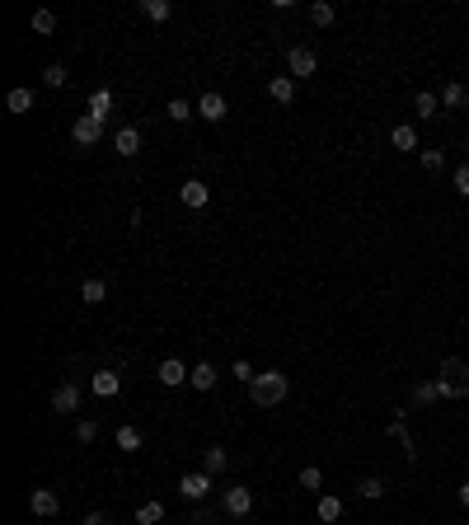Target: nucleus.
I'll return each mask as SVG.
<instances>
[{"mask_svg":"<svg viewBox=\"0 0 469 525\" xmlns=\"http://www.w3.org/2000/svg\"><path fill=\"white\" fill-rule=\"evenodd\" d=\"M165 521V502H141L136 506V525H160Z\"/></svg>","mask_w":469,"mask_h":525,"instance_id":"5701e85b","label":"nucleus"},{"mask_svg":"<svg viewBox=\"0 0 469 525\" xmlns=\"http://www.w3.org/2000/svg\"><path fill=\"white\" fill-rule=\"evenodd\" d=\"M103 296H108V281H103V277H90L85 286H80V301H85V305H99Z\"/></svg>","mask_w":469,"mask_h":525,"instance_id":"4be33fe9","label":"nucleus"},{"mask_svg":"<svg viewBox=\"0 0 469 525\" xmlns=\"http://www.w3.org/2000/svg\"><path fill=\"white\" fill-rule=\"evenodd\" d=\"M291 380L282 375V370H263V375H254V385H249V399H254V408H277L282 399H287Z\"/></svg>","mask_w":469,"mask_h":525,"instance_id":"f257e3e1","label":"nucleus"},{"mask_svg":"<svg viewBox=\"0 0 469 525\" xmlns=\"http://www.w3.org/2000/svg\"><path fill=\"white\" fill-rule=\"evenodd\" d=\"M436 390H441V399H469V361H460V357L441 361V370H436Z\"/></svg>","mask_w":469,"mask_h":525,"instance_id":"f03ea898","label":"nucleus"},{"mask_svg":"<svg viewBox=\"0 0 469 525\" xmlns=\"http://www.w3.org/2000/svg\"><path fill=\"white\" fill-rule=\"evenodd\" d=\"M390 141H394V150H418V127L399 123V127L390 132Z\"/></svg>","mask_w":469,"mask_h":525,"instance_id":"aec40b11","label":"nucleus"},{"mask_svg":"<svg viewBox=\"0 0 469 525\" xmlns=\"http://www.w3.org/2000/svg\"><path fill=\"white\" fill-rule=\"evenodd\" d=\"M29 511L47 521V516L61 511V502H56V492H52V488H34V492H29Z\"/></svg>","mask_w":469,"mask_h":525,"instance_id":"0eeeda50","label":"nucleus"},{"mask_svg":"<svg viewBox=\"0 0 469 525\" xmlns=\"http://www.w3.org/2000/svg\"><path fill=\"white\" fill-rule=\"evenodd\" d=\"M230 375H234V380H244V385H254V366H249V361H234Z\"/></svg>","mask_w":469,"mask_h":525,"instance_id":"f704fd0d","label":"nucleus"},{"mask_svg":"<svg viewBox=\"0 0 469 525\" xmlns=\"http://www.w3.org/2000/svg\"><path fill=\"white\" fill-rule=\"evenodd\" d=\"M314 511H319V521H324V525H334L338 516H343V497H334V492H324V497H319V506H314Z\"/></svg>","mask_w":469,"mask_h":525,"instance_id":"a211bd4d","label":"nucleus"},{"mask_svg":"<svg viewBox=\"0 0 469 525\" xmlns=\"http://www.w3.org/2000/svg\"><path fill=\"white\" fill-rule=\"evenodd\" d=\"M432 399H441L436 380H418V385H413V403H432Z\"/></svg>","mask_w":469,"mask_h":525,"instance_id":"c85d7f7f","label":"nucleus"},{"mask_svg":"<svg viewBox=\"0 0 469 525\" xmlns=\"http://www.w3.org/2000/svg\"><path fill=\"white\" fill-rule=\"evenodd\" d=\"M43 85H52V90H61V85H66V66H61V61H52V66L43 71Z\"/></svg>","mask_w":469,"mask_h":525,"instance_id":"7c9ffc66","label":"nucleus"},{"mask_svg":"<svg viewBox=\"0 0 469 525\" xmlns=\"http://www.w3.org/2000/svg\"><path fill=\"white\" fill-rule=\"evenodd\" d=\"M80 525H108V521H103L99 511H90V516H85V521H80Z\"/></svg>","mask_w":469,"mask_h":525,"instance_id":"4c0bfd02","label":"nucleus"},{"mask_svg":"<svg viewBox=\"0 0 469 525\" xmlns=\"http://www.w3.org/2000/svg\"><path fill=\"white\" fill-rule=\"evenodd\" d=\"M141 14H145V19H155V24H165L169 14H174V5H169V0H141Z\"/></svg>","mask_w":469,"mask_h":525,"instance_id":"393cba45","label":"nucleus"},{"mask_svg":"<svg viewBox=\"0 0 469 525\" xmlns=\"http://www.w3.org/2000/svg\"><path fill=\"white\" fill-rule=\"evenodd\" d=\"M90 390L99 394V399H113V394L123 390V375L118 370H94V380H90Z\"/></svg>","mask_w":469,"mask_h":525,"instance_id":"f8f14e48","label":"nucleus"},{"mask_svg":"<svg viewBox=\"0 0 469 525\" xmlns=\"http://www.w3.org/2000/svg\"><path fill=\"white\" fill-rule=\"evenodd\" d=\"M225 464H230V455H225L221 446H212L207 455H202V474H212V479H216V474H225Z\"/></svg>","mask_w":469,"mask_h":525,"instance_id":"6ab92c4d","label":"nucleus"},{"mask_svg":"<svg viewBox=\"0 0 469 525\" xmlns=\"http://www.w3.org/2000/svg\"><path fill=\"white\" fill-rule=\"evenodd\" d=\"M301 488H324V474H319V469H314V464H305V469H301Z\"/></svg>","mask_w":469,"mask_h":525,"instance_id":"473e14b6","label":"nucleus"},{"mask_svg":"<svg viewBox=\"0 0 469 525\" xmlns=\"http://www.w3.org/2000/svg\"><path fill=\"white\" fill-rule=\"evenodd\" d=\"M357 492L366 497V502H376V497H385V483H380V479H361V483H357Z\"/></svg>","mask_w":469,"mask_h":525,"instance_id":"2f4dec72","label":"nucleus"},{"mask_svg":"<svg viewBox=\"0 0 469 525\" xmlns=\"http://www.w3.org/2000/svg\"><path fill=\"white\" fill-rule=\"evenodd\" d=\"M418 160H423V169H441V165H446V155H441V150H423Z\"/></svg>","mask_w":469,"mask_h":525,"instance_id":"c9c22d12","label":"nucleus"},{"mask_svg":"<svg viewBox=\"0 0 469 525\" xmlns=\"http://www.w3.org/2000/svg\"><path fill=\"white\" fill-rule=\"evenodd\" d=\"M188 385L192 390H216V366H207V361H202V366H192V375H188Z\"/></svg>","mask_w":469,"mask_h":525,"instance_id":"f3484780","label":"nucleus"},{"mask_svg":"<svg viewBox=\"0 0 469 525\" xmlns=\"http://www.w3.org/2000/svg\"><path fill=\"white\" fill-rule=\"evenodd\" d=\"M169 118H174V123H188V118H192V113H197V108H192V103L188 99H169Z\"/></svg>","mask_w":469,"mask_h":525,"instance_id":"c756f323","label":"nucleus"},{"mask_svg":"<svg viewBox=\"0 0 469 525\" xmlns=\"http://www.w3.org/2000/svg\"><path fill=\"white\" fill-rule=\"evenodd\" d=\"M179 202H183V207H192V212H202V207L212 202V188H207L202 179H188V183L179 188Z\"/></svg>","mask_w":469,"mask_h":525,"instance_id":"423d86ee","label":"nucleus"},{"mask_svg":"<svg viewBox=\"0 0 469 525\" xmlns=\"http://www.w3.org/2000/svg\"><path fill=\"white\" fill-rule=\"evenodd\" d=\"M94 436H99V422H90V417H85V422L76 427V441H80V446H90Z\"/></svg>","mask_w":469,"mask_h":525,"instance_id":"72a5a7b5","label":"nucleus"},{"mask_svg":"<svg viewBox=\"0 0 469 525\" xmlns=\"http://www.w3.org/2000/svg\"><path fill=\"white\" fill-rule=\"evenodd\" d=\"M113 150L123 160H132L136 150H141V132H136V127H118V132H113Z\"/></svg>","mask_w":469,"mask_h":525,"instance_id":"1a4fd4ad","label":"nucleus"},{"mask_svg":"<svg viewBox=\"0 0 469 525\" xmlns=\"http://www.w3.org/2000/svg\"><path fill=\"white\" fill-rule=\"evenodd\" d=\"M465 103H469V90L460 80H446L441 85V108H465Z\"/></svg>","mask_w":469,"mask_h":525,"instance_id":"4468645a","label":"nucleus"},{"mask_svg":"<svg viewBox=\"0 0 469 525\" xmlns=\"http://www.w3.org/2000/svg\"><path fill=\"white\" fill-rule=\"evenodd\" d=\"M436 108H441V99H436L432 90L413 94V113H418V118H436Z\"/></svg>","mask_w":469,"mask_h":525,"instance_id":"b1692460","label":"nucleus"},{"mask_svg":"<svg viewBox=\"0 0 469 525\" xmlns=\"http://www.w3.org/2000/svg\"><path fill=\"white\" fill-rule=\"evenodd\" d=\"M460 502H465V506H469V479H465V483H460Z\"/></svg>","mask_w":469,"mask_h":525,"instance_id":"58836bf2","label":"nucleus"},{"mask_svg":"<svg viewBox=\"0 0 469 525\" xmlns=\"http://www.w3.org/2000/svg\"><path fill=\"white\" fill-rule=\"evenodd\" d=\"M310 19L319 24V28H329V24L338 19V10H334V5H329V0H319V5H310Z\"/></svg>","mask_w":469,"mask_h":525,"instance_id":"cd10ccee","label":"nucleus"},{"mask_svg":"<svg viewBox=\"0 0 469 525\" xmlns=\"http://www.w3.org/2000/svg\"><path fill=\"white\" fill-rule=\"evenodd\" d=\"M268 94L277 103H291V99H296V80H291V76H272L268 80Z\"/></svg>","mask_w":469,"mask_h":525,"instance_id":"dca6fc26","label":"nucleus"},{"mask_svg":"<svg viewBox=\"0 0 469 525\" xmlns=\"http://www.w3.org/2000/svg\"><path fill=\"white\" fill-rule=\"evenodd\" d=\"M71 136H76V145H94L103 136V123H99V118H90V113H80L76 123H71Z\"/></svg>","mask_w":469,"mask_h":525,"instance_id":"20e7f679","label":"nucleus"},{"mask_svg":"<svg viewBox=\"0 0 469 525\" xmlns=\"http://www.w3.org/2000/svg\"><path fill=\"white\" fill-rule=\"evenodd\" d=\"M5 108H10V113H34V90H24V85L10 90V94H5Z\"/></svg>","mask_w":469,"mask_h":525,"instance_id":"412c9836","label":"nucleus"},{"mask_svg":"<svg viewBox=\"0 0 469 525\" xmlns=\"http://www.w3.org/2000/svg\"><path fill=\"white\" fill-rule=\"evenodd\" d=\"M29 24H34V33H56V14L52 10H34V19H29Z\"/></svg>","mask_w":469,"mask_h":525,"instance_id":"bb28decb","label":"nucleus"},{"mask_svg":"<svg viewBox=\"0 0 469 525\" xmlns=\"http://www.w3.org/2000/svg\"><path fill=\"white\" fill-rule=\"evenodd\" d=\"M455 192H460V197H469V165L455 169Z\"/></svg>","mask_w":469,"mask_h":525,"instance_id":"e433bc0d","label":"nucleus"},{"mask_svg":"<svg viewBox=\"0 0 469 525\" xmlns=\"http://www.w3.org/2000/svg\"><path fill=\"white\" fill-rule=\"evenodd\" d=\"M113 441H118V450H141V427H118V436H113Z\"/></svg>","mask_w":469,"mask_h":525,"instance_id":"a878e982","label":"nucleus"},{"mask_svg":"<svg viewBox=\"0 0 469 525\" xmlns=\"http://www.w3.org/2000/svg\"><path fill=\"white\" fill-rule=\"evenodd\" d=\"M80 408V385H56V394H52V413H76Z\"/></svg>","mask_w":469,"mask_h":525,"instance_id":"9b49d317","label":"nucleus"},{"mask_svg":"<svg viewBox=\"0 0 469 525\" xmlns=\"http://www.w3.org/2000/svg\"><path fill=\"white\" fill-rule=\"evenodd\" d=\"M225 511H230V516H249V511H254V492H249L244 483L225 488Z\"/></svg>","mask_w":469,"mask_h":525,"instance_id":"6e6552de","label":"nucleus"},{"mask_svg":"<svg viewBox=\"0 0 469 525\" xmlns=\"http://www.w3.org/2000/svg\"><path fill=\"white\" fill-rule=\"evenodd\" d=\"M287 66H291V80H305V76H314L319 56H314L310 47H291V52H287Z\"/></svg>","mask_w":469,"mask_h":525,"instance_id":"7ed1b4c3","label":"nucleus"},{"mask_svg":"<svg viewBox=\"0 0 469 525\" xmlns=\"http://www.w3.org/2000/svg\"><path fill=\"white\" fill-rule=\"evenodd\" d=\"M197 118H207V123H225V99H221V94H202V99H197Z\"/></svg>","mask_w":469,"mask_h":525,"instance_id":"ddd939ff","label":"nucleus"},{"mask_svg":"<svg viewBox=\"0 0 469 525\" xmlns=\"http://www.w3.org/2000/svg\"><path fill=\"white\" fill-rule=\"evenodd\" d=\"M113 90H94L90 94V118H99V123H108V113H113Z\"/></svg>","mask_w":469,"mask_h":525,"instance_id":"2eb2a0df","label":"nucleus"},{"mask_svg":"<svg viewBox=\"0 0 469 525\" xmlns=\"http://www.w3.org/2000/svg\"><path fill=\"white\" fill-rule=\"evenodd\" d=\"M179 492L183 497H188V502H202V497H207V492H212V474H183L179 479Z\"/></svg>","mask_w":469,"mask_h":525,"instance_id":"39448f33","label":"nucleus"},{"mask_svg":"<svg viewBox=\"0 0 469 525\" xmlns=\"http://www.w3.org/2000/svg\"><path fill=\"white\" fill-rule=\"evenodd\" d=\"M188 375H192V366H183V361H174V357L160 361V370H155V380H160V385H169V390H174V385H183Z\"/></svg>","mask_w":469,"mask_h":525,"instance_id":"9d476101","label":"nucleus"}]
</instances>
